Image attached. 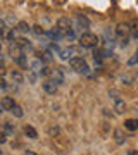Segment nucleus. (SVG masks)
Masks as SVG:
<instances>
[{"mask_svg":"<svg viewBox=\"0 0 138 155\" xmlns=\"http://www.w3.org/2000/svg\"><path fill=\"white\" fill-rule=\"evenodd\" d=\"M69 66H71V69L74 72H78V74H90V67L88 64L85 62V59L83 57H71L69 59Z\"/></svg>","mask_w":138,"mask_h":155,"instance_id":"1","label":"nucleus"},{"mask_svg":"<svg viewBox=\"0 0 138 155\" xmlns=\"http://www.w3.org/2000/svg\"><path fill=\"white\" fill-rule=\"evenodd\" d=\"M24 134H26L29 140H36V138H38V133H36V129H35L33 126H28V124L24 126Z\"/></svg>","mask_w":138,"mask_h":155,"instance_id":"11","label":"nucleus"},{"mask_svg":"<svg viewBox=\"0 0 138 155\" xmlns=\"http://www.w3.org/2000/svg\"><path fill=\"white\" fill-rule=\"evenodd\" d=\"M42 86H43V90L49 95H55V93H57V83H55V81H52V79L43 81V83H42Z\"/></svg>","mask_w":138,"mask_h":155,"instance_id":"4","label":"nucleus"},{"mask_svg":"<svg viewBox=\"0 0 138 155\" xmlns=\"http://www.w3.org/2000/svg\"><path fill=\"white\" fill-rule=\"evenodd\" d=\"M7 40H9V41H14V40H16V29H11V31L7 33Z\"/></svg>","mask_w":138,"mask_h":155,"instance_id":"26","label":"nucleus"},{"mask_svg":"<svg viewBox=\"0 0 138 155\" xmlns=\"http://www.w3.org/2000/svg\"><path fill=\"white\" fill-rule=\"evenodd\" d=\"M31 31H33L36 36H42V35H45V29L42 28V26H38V24H36V26H31Z\"/></svg>","mask_w":138,"mask_h":155,"instance_id":"23","label":"nucleus"},{"mask_svg":"<svg viewBox=\"0 0 138 155\" xmlns=\"http://www.w3.org/2000/svg\"><path fill=\"white\" fill-rule=\"evenodd\" d=\"M57 28L62 31V35H64V38H66L67 35L72 31V22L67 19V17H61L59 21H57Z\"/></svg>","mask_w":138,"mask_h":155,"instance_id":"3","label":"nucleus"},{"mask_svg":"<svg viewBox=\"0 0 138 155\" xmlns=\"http://www.w3.org/2000/svg\"><path fill=\"white\" fill-rule=\"evenodd\" d=\"M49 36L50 38H55V40H61V38H64V35H62V31L59 28H52L49 31Z\"/></svg>","mask_w":138,"mask_h":155,"instance_id":"16","label":"nucleus"},{"mask_svg":"<svg viewBox=\"0 0 138 155\" xmlns=\"http://www.w3.org/2000/svg\"><path fill=\"white\" fill-rule=\"evenodd\" d=\"M4 74H5V66L0 62V76H4Z\"/></svg>","mask_w":138,"mask_h":155,"instance_id":"32","label":"nucleus"},{"mask_svg":"<svg viewBox=\"0 0 138 155\" xmlns=\"http://www.w3.org/2000/svg\"><path fill=\"white\" fill-rule=\"evenodd\" d=\"M116 35L119 36V38H126L128 35H130V24H126V22H121V24H117Z\"/></svg>","mask_w":138,"mask_h":155,"instance_id":"6","label":"nucleus"},{"mask_svg":"<svg viewBox=\"0 0 138 155\" xmlns=\"http://www.w3.org/2000/svg\"><path fill=\"white\" fill-rule=\"evenodd\" d=\"M138 64V50L133 54V57H130V61H128V66H135Z\"/></svg>","mask_w":138,"mask_h":155,"instance_id":"25","label":"nucleus"},{"mask_svg":"<svg viewBox=\"0 0 138 155\" xmlns=\"http://www.w3.org/2000/svg\"><path fill=\"white\" fill-rule=\"evenodd\" d=\"M0 155H2V152H0Z\"/></svg>","mask_w":138,"mask_h":155,"instance_id":"36","label":"nucleus"},{"mask_svg":"<svg viewBox=\"0 0 138 155\" xmlns=\"http://www.w3.org/2000/svg\"><path fill=\"white\" fill-rule=\"evenodd\" d=\"M2 110H4V109H2V105H0V114H2Z\"/></svg>","mask_w":138,"mask_h":155,"instance_id":"35","label":"nucleus"},{"mask_svg":"<svg viewBox=\"0 0 138 155\" xmlns=\"http://www.w3.org/2000/svg\"><path fill=\"white\" fill-rule=\"evenodd\" d=\"M11 79H12V83L21 84L22 81H24V76H22V72H19V71H12L11 72Z\"/></svg>","mask_w":138,"mask_h":155,"instance_id":"14","label":"nucleus"},{"mask_svg":"<svg viewBox=\"0 0 138 155\" xmlns=\"http://www.w3.org/2000/svg\"><path fill=\"white\" fill-rule=\"evenodd\" d=\"M11 112H12V114H14L16 117H22V116H24V112H22V109H21L19 105H14Z\"/></svg>","mask_w":138,"mask_h":155,"instance_id":"24","label":"nucleus"},{"mask_svg":"<svg viewBox=\"0 0 138 155\" xmlns=\"http://www.w3.org/2000/svg\"><path fill=\"white\" fill-rule=\"evenodd\" d=\"M29 29H31V28L28 26L26 21H19V22H17V31H21V33H28Z\"/></svg>","mask_w":138,"mask_h":155,"instance_id":"21","label":"nucleus"},{"mask_svg":"<svg viewBox=\"0 0 138 155\" xmlns=\"http://www.w3.org/2000/svg\"><path fill=\"white\" fill-rule=\"evenodd\" d=\"M76 21H78V24H79V28H90V21L85 16H78Z\"/></svg>","mask_w":138,"mask_h":155,"instance_id":"19","label":"nucleus"},{"mask_svg":"<svg viewBox=\"0 0 138 155\" xmlns=\"http://www.w3.org/2000/svg\"><path fill=\"white\" fill-rule=\"evenodd\" d=\"M29 67H31V71L33 72H42L43 71V61H40V59H35L31 64H29Z\"/></svg>","mask_w":138,"mask_h":155,"instance_id":"10","label":"nucleus"},{"mask_svg":"<svg viewBox=\"0 0 138 155\" xmlns=\"http://www.w3.org/2000/svg\"><path fill=\"white\" fill-rule=\"evenodd\" d=\"M128 155H138V150H130V152H128Z\"/></svg>","mask_w":138,"mask_h":155,"instance_id":"33","label":"nucleus"},{"mask_svg":"<svg viewBox=\"0 0 138 155\" xmlns=\"http://www.w3.org/2000/svg\"><path fill=\"white\" fill-rule=\"evenodd\" d=\"M59 57H61L62 61H69V59H71V52H69V47H67V48H61V50H59Z\"/></svg>","mask_w":138,"mask_h":155,"instance_id":"20","label":"nucleus"},{"mask_svg":"<svg viewBox=\"0 0 138 155\" xmlns=\"http://www.w3.org/2000/svg\"><path fill=\"white\" fill-rule=\"evenodd\" d=\"M130 35H131L133 38H138V19H135L130 24Z\"/></svg>","mask_w":138,"mask_h":155,"instance_id":"18","label":"nucleus"},{"mask_svg":"<svg viewBox=\"0 0 138 155\" xmlns=\"http://www.w3.org/2000/svg\"><path fill=\"white\" fill-rule=\"evenodd\" d=\"M114 110H116L117 114L126 112V105H124V102H123L121 98H117V97H114Z\"/></svg>","mask_w":138,"mask_h":155,"instance_id":"9","label":"nucleus"},{"mask_svg":"<svg viewBox=\"0 0 138 155\" xmlns=\"http://www.w3.org/2000/svg\"><path fill=\"white\" fill-rule=\"evenodd\" d=\"M4 133L5 134L14 133V124H12V122H4Z\"/></svg>","mask_w":138,"mask_h":155,"instance_id":"22","label":"nucleus"},{"mask_svg":"<svg viewBox=\"0 0 138 155\" xmlns=\"http://www.w3.org/2000/svg\"><path fill=\"white\" fill-rule=\"evenodd\" d=\"M14 61H16V64H17V66L24 67V69H28V66H29V64H28V59H26V55H24V54H21L19 57H16Z\"/></svg>","mask_w":138,"mask_h":155,"instance_id":"15","label":"nucleus"},{"mask_svg":"<svg viewBox=\"0 0 138 155\" xmlns=\"http://www.w3.org/2000/svg\"><path fill=\"white\" fill-rule=\"evenodd\" d=\"M97 43H99V38L93 33L86 31V33H83L79 36V45H81L83 48H93V47H97Z\"/></svg>","mask_w":138,"mask_h":155,"instance_id":"2","label":"nucleus"},{"mask_svg":"<svg viewBox=\"0 0 138 155\" xmlns=\"http://www.w3.org/2000/svg\"><path fill=\"white\" fill-rule=\"evenodd\" d=\"M22 155H36V153H35V152H31V150H28V152H24Z\"/></svg>","mask_w":138,"mask_h":155,"instance_id":"34","label":"nucleus"},{"mask_svg":"<svg viewBox=\"0 0 138 155\" xmlns=\"http://www.w3.org/2000/svg\"><path fill=\"white\" fill-rule=\"evenodd\" d=\"M28 79H29V83H35V81H36V74H35L33 71H29L28 72Z\"/></svg>","mask_w":138,"mask_h":155,"instance_id":"27","label":"nucleus"},{"mask_svg":"<svg viewBox=\"0 0 138 155\" xmlns=\"http://www.w3.org/2000/svg\"><path fill=\"white\" fill-rule=\"evenodd\" d=\"M0 105H2L4 110H12V107L16 105V102H14V98H11V97H4L2 102H0Z\"/></svg>","mask_w":138,"mask_h":155,"instance_id":"7","label":"nucleus"},{"mask_svg":"<svg viewBox=\"0 0 138 155\" xmlns=\"http://www.w3.org/2000/svg\"><path fill=\"white\" fill-rule=\"evenodd\" d=\"M9 54H11L12 59H16V57H19V55L22 54V50L19 48L16 43H11V45H9Z\"/></svg>","mask_w":138,"mask_h":155,"instance_id":"13","label":"nucleus"},{"mask_svg":"<svg viewBox=\"0 0 138 155\" xmlns=\"http://www.w3.org/2000/svg\"><path fill=\"white\" fill-rule=\"evenodd\" d=\"M5 141H7V134L4 133V131H0V145L5 143Z\"/></svg>","mask_w":138,"mask_h":155,"instance_id":"30","label":"nucleus"},{"mask_svg":"<svg viewBox=\"0 0 138 155\" xmlns=\"http://www.w3.org/2000/svg\"><path fill=\"white\" fill-rule=\"evenodd\" d=\"M4 31H5L4 24H0V41H2V40H4V36H5V33H4Z\"/></svg>","mask_w":138,"mask_h":155,"instance_id":"31","label":"nucleus"},{"mask_svg":"<svg viewBox=\"0 0 138 155\" xmlns=\"http://www.w3.org/2000/svg\"><path fill=\"white\" fill-rule=\"evenodd\" d=\"M5 88H7V81L0 76V90H5Z\"/></svg>","mask_w":138,"mask_h":155,"instance_id":"29","label":"nucleus"},{"mask_svg":"<svg viewBox=\"0 0 138 155\" xmlns=\"http://www.w3.org/2000/svg\"><path fill=\"white\" fill-rule=\"evenodd\" d=\"M38 59L40 61H43V62H52L54 57H52V54H50L49 50H43V52H40L38 54Z\"/></svg>","mask_w":138,"mask_h":155,"instance_id":"17","label":"nucleus"},{"mask_svg":"<svg viewBox=\"0 0 138 155\" xmlns=\"http://www.w3.org/2000/svg\"><path fill=\"white\" fill-rule=\"evenodd\" d=\"M124 127L128 131H136L138 129V119H126L124 121Z\"/></svg>","mask_w":138,"mask_h":155,"instance_id":"12","label":"nucleus"},{"mask_svg":"<svg viewBox=\"0 0 138 155\" xmlns=\"http://www.w3.org/2000/svg\"><path fill=\"white\" fill-rule=\"evenodd\" d=\"M14 43H16L17 47L22 50V54H24V52H28V50H33V45L29 43L26 38H16V40H14Z\"/></svg>","mask_w":138,"mask_h":155,"instance_id":"5","label":"nucleus"},{"mask_svg":"<svg viewBox=\"0 0 138 155\" xmlns=\"http://www.w3.org/2000/svg\"><path fill=\"white\" fill-rule=\"evenodd\" d=\"M49 133L52 134V136H57V134H59V127H57V126H52V127L49 129Z\"/></svg>","mask_w":138,"mask_h":155,"instance_id":"28","label":"nucleus"},{"mask_svg":"<svg viewBox=\"0 0 138 155\" xmlns=\"http://www.w3.org/2000/svg\"><path fill=\"white\" fill-rule=\"evenodd\" d=\"M114 141H116L117 145H124V141H126V134L123 133V129H114Z\"/></svg>","mask_w":138,"mask_h":155,"instance_id":"8","label":"nucleus"}]
</instances>
